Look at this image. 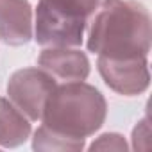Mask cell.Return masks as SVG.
Wrapping results in <instances>:
<instances>
[{
	"label": "cell",
	"mask_w": 152,
	"mask_h": 152,
	"mask_svg": "<svg viewBox=\"0 0 152 152\" xmlns=\"http://www.w3.org/2000/svg\"><path fill=\"white\" fill-rule=\"evenodd\" d=\"M88 31V50L111 59L147 57L150 52V15L136 0H102Z\"/></svg>",
	"instance_id": "6da1fadb"
},
{
	"label": "cell",
	"mask_w": 152,
	"mask_h": 152,
	"mask_svg": "<svg viewBox=\"0 0 152 152\" xmlns=\"http://www.w3.org/2000/svg\"><path fill=\"white\" fill-rule=\"evenodd\" d=\"M107 115L104 95L84 81L61 83L48 97L41 125L73 140H86L95 134Z\"/></svg>",
	"instance_id": "7a4b0ae2"
},
{
	"label": "cell",
	"mask_w": 152,
	"mask_h": 152,
	"mask_svg": "<svg viewBox=\"0 0 152 152\" xmlns=\"http://www.w3.org/2000/svg\"><path fill=\"white\" fill-rule=\"evenodd\" d=\"M102 0H39L36 9V41L43 48L79 47L88 20Z\"/></svg>",
	"instance_id": "3957f363"
},
{
	"label": "cell",
	"mask_w": 152,
	"mask_h": 152,
	"mask_svg": "<svg viewBox=\"0 0 152 152\" xmlns=\"http://www.w3.org/2000/svg\"><path fill=\"white\" fill-rule=\"evenodd\" d=\"M56 86L57 81L45 70L22 68L9 77L7 97L29 120H41L45 104Z\"/></svg>",
	"instance_id": "277c9868"
},
{
	"label": "cell",
	"mask_w": 152,
	"mask_h": 152,
	"mask_svg": "<svg viewBox=\"0 0 152 152\" xmlns=\"http://www.w3.org/2000/svg\"><path fill=\"white\" fill-rule=\"evenodd\" d=\"M99 73L104 83L120 95H140L148 88L150 73L147 57H127L111 59L99 56Z\"/></svg>",
	"instance_id": "5b68a950"
},
{
	"label": "cell",
	"mask_w": 152,
	"mask_h": 152,
	"mask_svg": "<svg viewBox=\"0 0 152 152\" xmlns=\"http://www.w3.org/2000/svg\"><path fill=\"white\" fill-rule=\"evenodd\" d=\"M38 64L59 83L86 81L90 75L88 56L72 47L45 48L38 57Z\"/></svg>",
	"instance_id": "8992f818"
},
{
	"label": "cell",
	"mask_w": 152,
	"mask_h": 152,
	"mask_svg": "<svg viewBox=\"0 0 152 152\" xmlns=\"http://www.w3.org/2000/svg\"><path fill=\"white\" fill-rule=\"evenodd\" d=\"M32 7L27 0H0V39L11 47L32 39Z\"/></svg>",
	"instance_id": "52a82bcc"
},
{
	"label": "cell",
	"mask_w": 152,
	"mask_h": 152,
	"mask_svg": "<svg viewBox=\"0 0 152 152\" xmlns=\"http://www.w3.org/2000/svg\"><path fill=\"white\" fill-rule=\"evenodd\" d=\"M31 131V120L9 99H0V147H20L27 141Z\"/></svg>",
	"instance_id": "ba28073f"
},
{
	"label": "cell",
	"mask_w": 152,
	"mask_h": 152,
	"mask_svg": "<svg viewBox=\"0 0 152 152\" xmlns=\"http://www.w3.org/2000/svg\"><path fill=\"white\" fill-rule=\"evenodd\" d=\"M32 148L34 150H83L84 140H73L41 125L34 132Z\"/></svg>",
	"instance_id": "9c48e42d"
},
{
	"label": "cell",
	"mask_w": 152,
	"mask_h": 152,
	"mask_svg": "<svg viewBox=\"0 0 152 152\" xmlns=\"http://www.w3.org/2000/svg\"><path fill=\"white\" fill-rule=\"evenodd\" d=\"M127 143L124 140V136L116 134V132H106L102 136H99L91 145L90 150H127Z\"/></svg>",
	"instance_id": "30bf717a"
},
{
	"label": "cell",
	"mask_w": 152,
	"mask_h": 152,
	"mask_svg": "<svg viewBox=\"0 0 152 152\" xmlns=\"http://www.w3.org/2000/svg\"><path fill=\"white\" fill-rule=\"evenodd\" d=\"M132 148L134 150H148L150 148V127H148L147 116L143 120H140L132 131Z\"/></svg>",
	"instance_id": "8fae6325"
}]
</instances>
